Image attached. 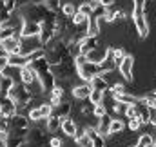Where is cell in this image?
<instances>
[{
    "instance_id": "cell-4",
    "label": "cell",
    "mask_w": 156,
    "mask_h": 147,
    "mask_svg": "<svg viewBox=\"0 0 156 147\" xmlns=\"http://www.w3.org/2000/svg\"><path fill=\"white\" fill-rule=\"evenodd\" d=\"M76 71H78V78L82 80V82H85V84H89L94 76H98V74H102V69H100V64H96V62H83V64H80L76 66Z\"/></svg>"
},
{
    "instance_id": "cell-39",
    "label": "cell",
    "mask_w": 156,
    "mask_h": 147,
    "mask_svg": "<svg viewBox=\"0 0 156 147\" xmlns=\"http://www.w3.org/2000/svg\"><path fill=\"white\" fill-rule=\"evenodd\" d=\"M134 147H144V145H140V144H136V145H134Z\"/></svg>"
},
{
    "instance_id": "cell-30",
    "label": "cell",
    "mask_w": 156,
    "mask_h": 147,
    "mask_svg": "<svg viewBox=\"0 0 156 147\" xmlns=\"http://www.w3.org/2000/svg\"><path fill=\"white\" fill-rule=\"evenodd\" d=\"M18 11V0H5V13L7 16H13Z\"/></svg>"
},
{
    "instance_id": "cell-41",
    "label": "cell",
    "mask_w": 156,
    "mask_h": 147,
    "mask_svg": "<svg viewBox=\"0 0 156 147\" xmlns=\"http://www.w3.org/2000/svg\"><path fill=\"white\" fill-rule=\"evenodd\" d=\"M0 114H2V111H0Z\"/></svg>"
},
{
    "instance_id": "cell-3",
    "label": "cell",
    "mask_w": 156,
    "mask_h": 147,
    "mask_svg": "<svg viewBox=\"0 0 156 147\" xmlns=\"http://www.w3.org/2000/svg\"><path fill=\"white\" fill-rule=\"evenodd\" d=\"M29 131H31V120L27 118V114L16 113V114L11 118L9 134H11V136H16V138H26Z\"/></svg>"
},
{
    "instance_id": "cell-16",
    "label": "cell",
    "mask_w": 156,
    "mask_h": 147,
    "mask_svg": "<svg viewBox=\"0 0 156 147\" xmlns=\"http://www.w3.org/2000/svg\"><path fill=\"white\" fill-rule=\"evenodd\" d=\"M60 127H62V120H60L56 114L51 113V116L45 118V129H47V133H49V134H55V133L60 131Z\"/></svg>"
},
{
    "instance_id": "cell-29",
    "label": "cell",
    "mask_w": 156,
    "mask_h": 147,
    "mask_svg": "<svg viewBox=\"0 0 156 147\" xmlns=\"http://www.w3.org/2000/svg\"><path fill=\"white\" fill-rule=\"evenodd\" d=\"M5 147H26V140L24 138H16V136H11L7 138V142L4 144Z\"/></svg>"
},
{
    "instance_id": "cell-25",
    "label": "cell",
    "mask_w": 156,
    "mask_h": 147,
    "mask_svg": "<svg viewBox=\"0 0 156 147\" xmlns=\"http://www.w3.org/2000/svg\"><path fill=\"white\" fill-rule=\"evenodd\" d=\"M111 56H113V60L116 62V66H120V64H122V60L127 56V53H125V47H122V45L113 47V49H111Z\"/></svg>"
},
{
    "instance_id": "cell-1",
    "label": "cell",
    "mask_w": 156,
    "mask_h": 147,
    "mask_svg": "<svg viewBox=\"0 0 156 147\" xmlns=\"http://www.w3.org/2000/svg\"><path fill=\"white\" fill-rule=\"evenodd\" d=\"M18 15L22 18V22H33V24H44L51 18H55L56 15L51 13L44 2H26L18 5Z\"/></svg>"
},
{
    "instance_id": "cell-13",
    "label": "cell",
    "mask_w": 156,
    "mask_h": 147,
    "mask_svg": "<svg viewBox=\"0 0 156 147\" xmlns=\"http://www.w3.org/2000/svg\"><path fill=\"white\" fill-rule=\"evenodd\" d=\"M42 26L40 24H33V22H22V29H20V37L29 38V37H38Z\"/></svg>"
},
{
    "instance_id": "cell-9",
    "label": "cell",
    "mask_w": 156,
    "mask_h": 147,
    "mask_svg": "<svg viewBox=\"0 0 156 147\" xmlns=\"http://www.w3.org/2000/svg\"><path fill=\"white\" fill-rule=\"evenodd\" d=\"M100 47V44H98V37H89V35H85V37L80 40V53L82 55H89V53H93L94 49H98Z\"/></svg>"
},
{
    "instance_id": "cell-14",
    "label": "cell",
    "mask_w": 156,
    "mask_h": 147,
    "mask_svg": "<svg viewBox=\"0 0 156 147\" xmlns=\"http://www.w3.org/2000/svg\"><path fill=\"white\" fill-rule=\"evenodd\" d=\"M60 131H62L66 136H69V138H76L78 136L76 122H75L73 118H66V120H62V127H60Z\"/></svg>"
},
{
    "instance_id": "cell-34",
    "label": "cell",
    "mask_w": 156,
    "mask_h": 147,
    "mask_svg": "<svg viewBox=\"0 0 156 147\" xmlns=\"http://www.w3.org/2000/svg\"><path fill=\"white\" fill-rule=\"evenodd\" d=\"M123 118H127V120H133V118H138V109H136V104H133V106H129L127 111H125V116Z\"/></svg>"
},
{
    "instance_id": "cell-32",
    "label": "cell",
    "mask_w": 156,
    "mask_h": 147,
    "mask_svg": "<svg viewBox=\"0 0 156 147\" xmlns=\"http://www.w3.org/2000/svg\"><path fill=\"white\" fill-rule=\"evenodd\" d=\"M115 22H122V24L129 22V15L125 13V9H115Z\"/></svg>"
},
{
    "instance_id": "cell-18",
    "label": "cell",
    "mask_w": 156,
    "mask_h": 147,
    "mask_svg": "<svg viewBox=\"0 0 156 147\" xmlns=\"http://www.w3.org/2000/svg\"><path fill=\"white\" fill-rule=\"evenodd\" d=\"M125 131V122L122 120V118H113L111 120V125H109V131H107V136L111 138V136H116L120 133H123Z\"/></svg>"
},
{
    "instance_id": "cell-31",
    "label": "cell",
    "mask_w": 156,
    "mask_h": 147,
    "mask_svg": "<svg viewBox=\"0 0 156 147\" xmlns=\"http://www.w3.org/2000/svg\"><path fill=\"white\" fill-rule=\"evenodd\" d=\"M71 22H73V26H78V27H80V26H83V27H87V16H83V15H82V13H75V16H73V18H71Z\"/></svg>"
},
{
    "instance_id": "cell-36",
    "label": "cell",
    "mask_w": 156,
    "mask_h": 147,
    "mask_svg": "<svg viewBox=\"0 0 156 147\" xmlns=\"http://www.w3.org/2000/svg\"><path fill=\"white\" fill-rule=\"evenodd\" d=\"M49 147H64V140L60 136H51L49 138Z\"/></svg>"
},
{
    "instance_id": "cell-21",
    "label": "cell",
    "mask_w": 156,
    "mask_h": 147,
    "mask_svg": "<svg viewBox=\"0 0 156 147\" xmlns=\"http://www.w3.org/2000/svg\"><path fill=\"white\" fill-rule=\"evenodd\" d=\"M98 7V4H94V2H91V0H83V2H80L78 4V13H82L83 16H91L93 13H94V9Z\"/></svg>"
},
{
    "instance_id": "cell-37",
    "label": "cell",
    "mask_w": 156,
    "mask_h": 147,
    "mask_svg": "<svg viewBox=\"0 0 156 147\" xmlns=\"http://www.w3.org/2000/svg\"><path fill=\"white\" fill-rule=\"evenodd\" d=\"M7 18H11V16H7V13H5V0H0V22H5Z\"/></svg>"
},
{
    "instance_id": "cell-33",
    "label": "cell",
    "mask_w": 156,
    "mask_h": 147,
    "mask_svg": "<svg viewBox=\"0 0 156 147\" xmlns=\"http://www.w3.org/2000/svg\"><path fill=\"white\" fill-rule=\"evenodd\" d=\"M127 125H129V131H131V133H136V131H140V127H142L144 124H142L140 118H133V120H127Z\"/></svg>"
},
{
    "instance_id": "cell-24",
    "label": "cell",
    "mask_w": 156,
    "mask_h": 147,
    "mask_svg": "<svg viewBox=\"0 0 156 147\" xmlns=\"http://www.w3.org/2000/svg\"><path fill=\"white\" fill-rule=\"evenodd\" d=\"M138 144L144 145V147H154V144H156L154 134H151V133H142V134L138 136Z\"/></svg>"
},
{
    "instance_id": "cell-2",
    "label": "cell",
    "mask_w": 156,
    "mask_h": 147,
    "mask_svg": "<svg viewBox=\"0 0 156 147\" xmlns=\"http://www.w3.org/2000/svg\"><path fill=\"white\" fill-rule=\"evenodd\" d=\"M49 138L51 136L45 129V120H42L31 127V131L24 140H26V147H49Z\"/></svg>"
},
{
    "instance_id": "cell-27",
    "label": "cell",
    "mask_w": 156,
    "mask_h": 147,
    "mask_svg": "<svg viewBox=\"0 0 156 147\" xmlns=\"http://www.w3.org/2000/svg\"><path fill=\"white\" fill-rule=\"evenodd\" d=\"M104 98H105V93H104V91H96V89H93V91H91V95H89V102H91L93 106L102 104V102H104Z\"/></svg>"
},
{
    "instance_id": "cell-40",
    "label": "cell",
    "mask_w": 156,
    "mask_h": 147,
    "mask_svg": "<svg viewBox=\"0 0 156 147\" xmlns=\"http://www.w3.org/2000/svg\"><path fill=\"white\" fill-rule=\"evenodd\" d=\"M0 27H2V22H0Z\"/></svg>"
},
{
    "instance_id": "cell-20",
    "label": "cell",
    "mask_w": 156,
    "mask_h": 147,
    "mask_svg": "<svg viewBox=\"0 0 156 147\" xmlns=\"http://www.w3.org/2000/svg\"><path fill=\"white\" fill-rule=\"evenodd\" d=\"M35 80H37V74H35V71H33L29 66H26V67L20 69V82H22L24 85H31Z\"/></svg>"
},
{
    "instance_id": "cell-8",
    "label": "cell",
    "mask_w": 156,
    "mask_h": 147,
    "mask_svg": "<svg viewBox=\"0 0 156 147\" xmlns=\"http://www.w3.org/2000/svg\"><path fill=\"white\" fill-rule=\"evenodd\" d=\"M0 49L5 55H16V53H20V35L0 42Z\"/></svg>"
},
{
    "instance_id": "cell-17",
    "label": "cell",
    "mask_w": 156,
    "mask_h": 147,
    "mask_svg": "<svg viewBox=\"0 0 156 147\" xmlns=\"http://www.w3.org/2000/svg\"><path fill=\"white\" fill-rule=\"evenodd\" d=\"M111 120H113V116H111L109 113H107V114H104L102 118H96V131H98L102 136H107V131H109Z\"/></svg>"
},
{
    "instance_id": "cell-10",
    "label": "cell",
    "mask_w": 156,
    "mask_h": 147,
    "mask_svg": "<svg viewBox=\"0 0 156 147\" xmlns=\"http://www.w3.org/2000/svg\"><path fill=\"white\" fill-rule=\"evenodd\" d=\"M71 113H73V102L71 100H64L62 104H58L56 107H53V114H56L60 120H66V118H71Z\"/></svg>"
},
{
    "instance_id": "cell-22",
    "label": "cell",
    "mask_w": 156,
    "mask_h": 147,
    "mask_svg": "<svg viewBox=\"0 0 156 147\" xmlns=\"http://www.w3.org/2000/svg\"><path fill=\"white\" fill-rule=\"evenodd\" d=\"M113 49V47H111ZM100 69H102V73H115V69H118L116 62L113 60V56H111V51H109V55L100 62Z\"/></svg>"
},
{
    "instance_id": "cell-19",
    "label": "cell",
    "mask_w": 156,
    "mask_h": 147,
    "mask_svg": "<svg viewBox=\"0 0 156 147\" xmlns=\"http://www.w3.org/2000/svg\"><path fill=\"white\" fill-rule=\"evenodd\" d=\"M9 66L22 69V67L29 66V56H24V55H20V53H16V55H9Z\"/></svg>"
},
{
    "instance_id": "cell-7",
    "label": "cell",
    "mask_w": 156,
    "mask_h": 147,
    "mask_svg": "<svg viewBox=\"0 0 156 147\" xmlns=\"http://www.w3.org/2000/svg\"><path fill=\"white\" fill-rule=\"evenodd\" d=\"M118 73H120L123 82H133L134 80V58L131 55H127L122 60V64L118 66Z\"/></svg>"
},
{
    "instance_id": "cell-12",
    "label": "cell",
    "mask_w": 156,
    "mask_h": 147,
    "mask_svg": "<svg viewBox=\"0 0 156 147\" xmlns=\"http://www.w3.org/2000/svg\"><path fill=\"white\" fill-rule=\"evenodd\" d=\"M91 85L89 84H76L73 89H71V95L73 98H78V100H89V95H91Z\"/></svg>"
},
{
    "instance_id": "cell-28",
    "label": "cell",
    "mask_w": 156,
    "mask_h": 147,
    "mask_svg": "<svg viewBox=\"0 0 156 147\" xmlns=\"http://www.w3.org/2000/svg\"><path fill=\"white\" fill-rule=\"evenodd\" d=\"M75 144H76V147H93L91 138L85 133H78V136L75 138Z\"/></svg>"
},
{
    "instance_id": "cell-38",
    "label": "cell",
    "mask_w": 156,
    "mask_h": 147,
    "mask_svg": "<svg viewBox=\"0 0 156 147\" xmlns=\"http://www.w3.org/2000/svg\"><path fill=\"white\" fill-rule=\"evenodd\" d=\"M133 4H134V9L133 11H145L147 0H133Z\"/></svg>"
},
{
    "instance_id": "cell-5",
    "label": "cell",
    "mask_w": 156,
    "mask_h": 147,
    "mask_svg": "<svg viewBox=\"0 0 156 147\" xmlns=\"http://www.w3.org/2000/svg\"><path fill=\"white\" fill-rule=\"evenodd\" d=\"M131 20H133V24H134V27H136L138 38H147V37H149L151 24H149V20H147L145 11H133Z\"/></svg>"
},
{
    "instance_id": "cell-23",
    "label": "cell",
    "mask_w": 156,
    "mask_h": 147,
    "mask_svg": "<svg viewBox=\"0 0 156 147\" xmlns=\"http://www.w3.org/2000/svg\"><path fill=\"white\" fill-rule=\"evenodd\" d=\"M76 11H78V7H76L75 2H64V4H62V11H60V15H64L66 18H73Z\"/></svg>"
},
{
    "instance_id": "cell-6",
    "label": "cell",
    "mask_w": 156,
    "mask_h": 147,
    "mask_svg": "<svg viewBox=\"0 0 156 147\" xmlns=\"http://www.w3.org/2000/svg\"><path fill=\"white\" fill-rule=\"evenodd\" d=\"M40 49H44V45L40 44L38 37H29V38H22L20 37V55L29 56L33 53H37Z\"/></svg>"
},
{
    "instance_id": "cell-11",
    "label": "cell",
    "mask_w": 156,
    "mask_h": 147,
    "mask_svg": "<svg viewBox=\"0 0 156 147\" xmlns=\"http://www.w3.org/2000/svg\"><path fill=\"white\" fill-rule=\"evenodd\" d=\"M83 133L91 138V144H93V147H105V136H102V134L96 131V127L87 125V127L83 129Z\"/></svg>"
},
{
    "instance_id": "cell-35",
    "label": "cell",
    "mask_w": 156,
    "mask_h": 147,
    "mask_svg": "<svg viewBox=\"0 0 156 147\" xmlns=\"http://www.w3.org/2000/svg\"><path fill=\"white\" fill-rule=\"evenodd\" d=\"M104 114H107V107H105V104H98V106H94V118H102Z\"/></svg>"
},
{
    "instance_id": "cell-15",
    "label": "cell",
    "mask_w": 156,
    "mask_h": 147,
    "mask_svg": "<svg viewBox=\"0 0 156 147\" xmlns=\"http://www.w3.org/2000/svg\"><path fill=\"white\" fill-rule=\"evenodd\" d=\"M89 85H91V89H96V91H104V93H109V91H111V84L104 78V74L94 76V78L89 82Z\"/></svg>"
},
{
    "instance_id": "cell-26",
    "label": "cell",
    "mask_w": 156,
    "mask_h": 147,
    "mask_svg": "<svg viewBox=\"0 0 156 147\" xmlns=\"http://www.w3.org/2000/svg\"><path fill=\"white\" fill-rule=\"evenodd\" d=\"M44 4H45V7L51 11V13H55V15H60V11H62V0H44Z\"/></svg>"
}]
</instances>
